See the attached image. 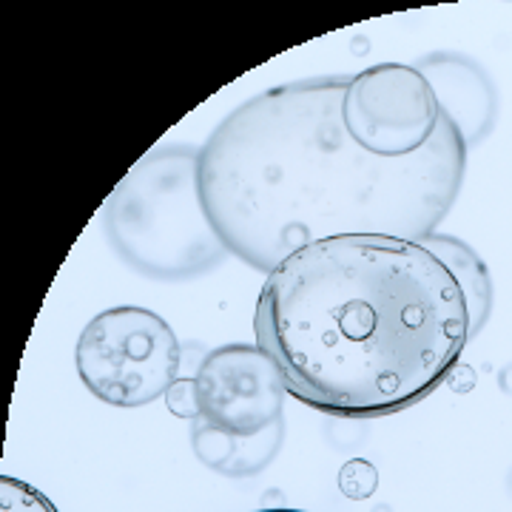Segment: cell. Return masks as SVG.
<instances>
[{"mask_svg": "<svg viewBox=\"0 0 512 512\" xmlns=\"http://www.w3.org/2000/svg\"><path fill=\"white\" fill-rule=\"evenodd\" d=\"M464 134L416 66L282 83L200 148L205 214L225 248L271 274L350 234H436L464 177Z\"/></svg>", "mask_w": 512, "mask_h": 512, "instance_id": "obj_1", "label": "cell"}, {"mask_svg": "<svg viewBox=\"0 0 512 512\" xmlns=\"http://www.w3.org/2000/svg\"><path fill=\"white\" fill-rule=\"evenodd\" d=\"M254 333L293 399L365 421L402 413L450 379L470 311L427 245L350 234L305 245L265 276Z\"/></svg>", "mask_w": 512, "mask_h": 512, "instance_id": "obj_2", "label": "cell"}, {"mask_svg": "<svg viewBox=\"0 0 512 512\" xmlns=\"http://www.w3.org/2000/svg\"><path fill=\"white\" fill-rule=\"evenodd\" d=\"M106 237L137 274L185 282L231 254L205 214L200 148L160 146L114 188L103 211Z\"/></svg>", "mask_w": 512, "mask_h": 512, "instance_id": "obj_3", "label": "cell"}, {"mask_svg": "<svg viewBox=\"0 0 512 512\" xmlns=\"http://www.w3.org/2000/svg\"><path fill=\"white\" fill-rule=\"evenodd\" d=\"M74 365L100 402L143 407L180 376V342L163 316L137 305L97 313L80 333Z\"/></svg>", "mask_w": 512, "mask_h": 512, "instance_id": "obj_4", "label": "cell"}, {"mask_svg": "<svg viewBox=\"0 0 512 512\" xmlns=\"http://www.w3.org/2000/svg\"><path fill=\"white\" fill-rule=\"evenodd\" d=\"M200 419L231 436L251 439L285 421V384L259 345H225L197 370Z\"/></svg>", "mask_w": 512, "mask_h": 512, "instance_id": "obj_5", "label": "cell"}, {"mask_svg": "<svg viewBox=\"0 0 512 512\" xmlns=\"http://www.w3.org/2000/svg\"><path fill=\"white\" fill-rule=\"evenodd\" d=\"M282 439H285V421H279L251 439L231 436L202 419L194 421V430H191V444H194L197 458L205 467L231 478L254 476L259 470H265L279 453Z\"/></svg>", "mask_w": 512, "mask_h": 512, "instance_id": "obj_6", "label": "cell"}, {"mask_svg": "<svg viewBox=\"0 0 512 512\" xmlns=\"http://www.w3.org/2000/svg\"><path fill=\"white\" fill-rule=\"evenodd\" d=\"M421 245H427L433 254L439 256L441 262L453 271L458 279L461 291L467 296V311H470V339L476 336L481 325L490 316V305H493V288H490V274L487 265L473 254V248H467L461 239L441 237V234H430V237L419 239Z\"/></svg>", "mask_w": 512, "mask_h": 512, "instance_id": "obj_7", "label": "cell"}, {"mask_svg": "<svg viewBox=\"0 0 512 512\" xmlns=\"http://www.w3.org/2000/svg\"><path fill=\"white\" fill-rule=\"evenodd\" d=\"M0 512H57V507L32 484L20 478H0Z\"/></svg>", "mask_w": 512, "mask_h": 512, "instance_id": "obj_8", "label": "cell"}, {"mask_svg": "<svg viewBox=\"0 0 512 512\" xmlns=\"http://www.w3.org/2000/svg\"><path fill=\"white\" fill-rule=\"evenodd\" d=\"M376 487H379V473L365 458H353L339 473V490L345 498L362 501V498H370L376 493Z\"/></svg>", "mask_w": 512, "mask_h": 512, "instance_id": "obj_9", "label": "cell"}, {"mask_svg": "<svg viewBox=\"0 0 512 512\" xmlns=\"http://www.w3.org/2000/svg\"><path fill=\"white\" fill-rule=\"evenodd\" d=\"M165 404L174 416L185 421H200V393L197 379H177L165 393Z\"/></svg>", "mask_w": 512, "mask_h": 512, "instance_id": "obj_10", "label": "cell"}, {"mask_svg": "<svg viewBox=\"0 0 512 512\" xmlns=\"http://www.w3.org/2000/svg\"><path fill=\"white\" fill-rule=\"evenodd\" d=\"M256 512H302V510H256Z\"/></svg>", "mask_w": 512, "mask_h": 512, "instance_id": "obj_11", "label": "cell"}]
</instances>
